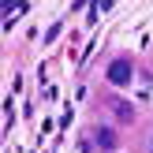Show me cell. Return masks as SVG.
Listing matches in <instances>:
<instances>
[{
    "instance_id": "obj_1",
    "label": "cell",
    "mask_w": 153,
    "mask_h": 153,
    "mask_svg": "<svg viewBox=\"0 0 153 153\" xmlns=\"http://www.w3.org/2000/svg\"><path fill=\"white\" fill-rule=\"evenodd\" d=\"M108 82L112 86H127L131 82V60H112L108 64Z\"/></svg>"
},
{
    "instance_id": "obj_2",
    "label": "cell",
    "mask_w": 153,
    "mask_h": 153,
    "mask_svg": "<svg viewBox=\"0 0 153 153\" xmlns=\"http://www.w3.org/2000/svg\"><path fill=\"white\" fill-rule=\"evenodd\" d=\"M112 112H116V120H123V123H131V116H134L127 101H112Z\"/></svg>"
},
{
    "instance_id": "obj_3",
    "label": "cell",
    "mask_w": 153,
    "mask_h": 153,
    "mask_svg": "<svg viewBox=\"0 0 153 153\" xmlns=\"http://www.w3.org/2000/svg\"><path fill=\"white\" fill-rule=\"evenodd\" d=\"M97 146H101V149H112V146H116V138H112L108 127H101V131H97Z\"/></svg>"
},
{
    "instance_id": "obj_4",
    "label": "cell",
    "mask_w": 153,
    "mask_h": 153,
    "mask_svg": "<svg viewBox=\"0 0 153 153\" xmlns=\"http://www.w3.org/2000/svg\"><path fill=\"white\" fill-rule=\"evenodd\" d=\"M146 153H153V131H149V138H146Z\"/></svg>"
}]
</instances>
